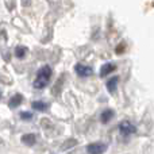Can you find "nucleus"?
<instances>
[{
    "mask_svg": "<svg viewBox=\"0 0 154 154\" xmlns=\"http://www.w3.org/2000/svg\"><path fill=\"white\" fill-rule=\"evenodd\" d=\"M50 77H51V68L48 66V65L42 66L37 73V79H35V81H34V87L37 88V89L45 88L46 85L49 84V81H50Z\"/></svg>",
    "mask_w": 154,
    "mask_h": 154,
    "instance_id": "f257e3e1",
    "label": "nucleus"
},
{
    "mask_svg": "<svg viewBox=\"0 0 154 154\" xmlns=\"http://www.w3.org/2000/svg\"><path fill=\"white\" fill-rule=\"evenodd\" d=\"M119 131L123 137H128L130 134L135 133V127H134L128 120H123V122L119 125Z\"/></svg>",
    "mask_w": 154,
    "mask_h": 154,
    "instance_id": "f03ea898",
    "label": "nucleus"
},
{
    "mask_svg": "<svg viewBox=\"0 0 154 154\" xmlns=\"http://www.w3.org/2000/svg\"><path fill=\"white\" fill-rule=\"evenodd\" d=\"M107 146L104 143H100V142H95V143H91L87 146V152L89 154H103L106 152Z\"/></svg>",
    "mask_w": 154,
    "mask_h": 154,
    "instance_id": "7ed1b4c3",
    "label": "nucleus"
},
{
    "mask_svg": "<svg viewBox=\"0 0 154 154\" xmlns=\"http://www.w3.org/2000/svg\"><path fill=\"white\" fill-rule=\"evenodd\" d=\"M75 72L81 77H88L92 75V68L88 65H82V64H77L75 66Z\"/></svg>",
    "mask_w": 154,
    "mask_h": 154,
    "instance_id": "20e7f679",
    "label": "nucleus"
},
{
    "mask_svg": "<svg viewBox=\"0 0 154 154\" xmlns=\"http://www.w3.org/2000/svg\"><path fill=\"white\" fill-rule=\"evenodd\" d=\"M115 69H116V66H115L114 64H111V62H108V64H104L103 66H101V69H100V76L104 77V76L109 75V73L114 72Z\"/></svg>",
    "mask_w": 154,
    "mask_h": 154,
    "instance_id": "39448f33",
    "label": "nucleus"
},
{
    "mask_svg": "<svg viewBox=\"0 0 154 154\" xmlns=\"http://www.w3.org/2000/svg\"><path fill=\"white\" fill-rule=\"evenodd\" d=\"M112 118H114V111L108 108V109H104V111L101 112L100 120H101V123H108Z\"/></svg>",
    "mask_w": 154,
    "mask_h": 154,
    "instance_id": "423d86ee",
    "label": "nucleus"
},
{
    "mask_svg": "<svg viewBox=\"0 0 154 154\" xmlns=\"http://www.w3.org/2000/svg\"><path fill=\"white\" fill-rule=\"evenodd\" d=\"M22 101H23V96L19 95V93H16V95H14L12 97H11V100H10V107H11V108H15V107L20 106Z\"/></svg>",
    "mask_w": 154,
    "mask_h": 154,
    "instance_id": "0eeeda50",
    "label": "nucleus"
},
{
    "mask_svg": "<svg viewBox=\"0 0 154 154\" xmlns=\"http://www.w3.org/2000/svg\"><path fill=\"white\" fill-rule=\"evenodd\" d=\"M35 141H37V138H35L34 134H26V135L22 137V142L27 146H32L35 143Z\"/></svg>",
    "mask_w": 154,
    "mask_h": 154,
    "instance_id": "6e6552de",
    "label": "nucleus"
},
{
    "mask_svg": "<svg viewBox=\"0 0 154 154\" xmlns=\"http://www.w3.org/2000/svg\"><path fill=\"white\" fill-rule=\"evenodd\" d=\"M118 77H112V79H109L108 80V82L106 84V87H107V89H108V92H111V93H114L115 92V89H116V85H118Z\"/></svg>",
    "mask_w": 154,
    "mask_h": 154,
    "instance_id": "1a4fd4ad",
    "label": "nucleus"
},
{
    "mask_svg": "<svg viewBox=\"0 0 154 154\" xmlns=\"http://www.w3.org/2000/svg\"><path fill=\"white\" fill-rule=\"evenodd\" d=\"M32 108L37 109V111H46L48 109V104L43 103V101H34L32 103Z\"/></svg>",
    "mask_w": 154,
    "mask_h": 154,
    "instance_id": "9d476101",
    "label": "nucleus"
},
{
    "mask_svg": "<svg viewBox=\"0 0 154 154\" xmlns=\"http://www.w3.org/2000/svg\"><path fill=\"white\" fill-rule=\"evenodd\" d=\"M26 53H27V49L24 48V46H18L15 50V56L18 57V58H23V57L26 56Z\"/></svg>",
    "mask_w": 154,
    "mask_h": 154,
    "instance_id": "9b49d317",
    "label": "nucleus"
},
{
    "mask_svg": "<svg viewBox=\"0 0 154 154\" xmlns=\"http://www.w3.org/2000/svg\"><path fill=\"white\" fill-rule=\"evenodd\" d=\"M20 118L22 119H24V120H29V119H31L32 118V114H30V112H22Z\"/></svg>",
    "mask_w": 154,
    "mask_h": 154,
    "instance_id": "f8f14e48",
    "label": "nucleus"
}]
</instances>
